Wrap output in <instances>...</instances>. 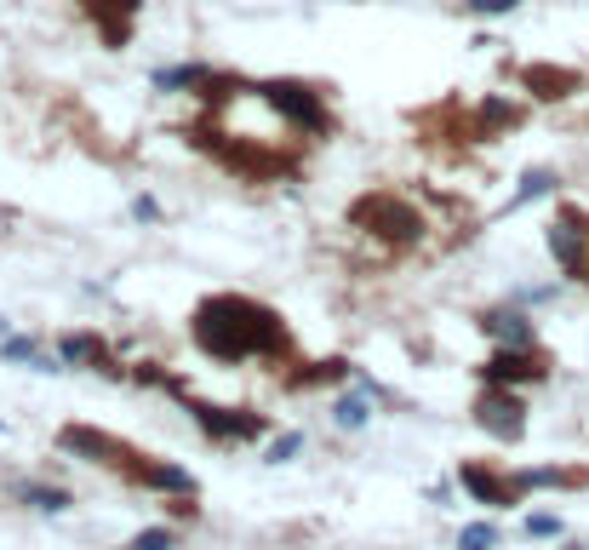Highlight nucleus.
Wrapping results in <instances>:
<instances>
[{
    "mask_svg": "<svg viewBox=\"0 0 589 550\" xmlns=\"http://www.w3.org/2000/svg\"><path fill=\"white\" fill-rule=\"evenodd\" d=\"M195 344L207 350L212 362H246V356H287V328L280 316L252 305V298H235V293H218L195 310L189 321Z\"/></svg>",
    "mask_w": 589,
    "mask_h": 550,
    "instance_id": "nucleus-1",
    "label": "nucleus"
},
{
    "mask_svg": "<svg viewBox=\"0 0 589 550\" xmlns=\"http://www.w3.org/2000/svg\"><path fill=\"white\" fill-rule=\"evenodd\" d=\"M349 224H361V230L383 236V241H395V247H413L424 241V213L413 202H401V195H361V202L349 207Z\"/></svg>",
    "mask_w": 589,
    "mask_h": 550,
    "instance_id": "nucleus-2",
    "label": "nucleus"
},
{
    "mask_svg": "<svg viewBox=\"0 0 589 550\" xmlns=\"http://www.w3.org/2000/svg\"><path fill=\"white\" fill-rule=\"evenodd\" d=\"M252 92H258L264 104L287 121V127L310 133V138H326L332 133V110L321 104L315 87H303V81H264V87H252Z\"/></svg>",
    "mask_w": 589,
    "mask_h": 550,
    "instance_id": "nucleus-3",
    "label": "nucleus"
},
{
    "mask_svg": "<svg viewBox=\"0 0 589 550\" xmlns=\"http://www.w3.org/2000/svg\"><path fill=\"white\" fill-rule=\"evenodd\" d=\"M166 390L177 396V402H184L189 413H195V424H200V431H207L212 442H252V436H258L264 431V419L258 413H235V408H212V402H200V396H189L184 385H177V379H166Z\"/></svg>",
    "mask_w": 589,
    "mask_h": 550,
    "instance_id": "nucleus-4",
    "label": "nucleus"
},
{
    "mask_svg": "<svg viewBox=\"0 0 589 550\" xmlns=\"http://www.w3.org/2000/svg\"><path fill=\"white\" fill-rule=\"evenodd\" d=\"M475 424H481L486 436H498V442H521L527 436L521 396H509V385H486L481 402H475Z\"/></svg>",
    "mask_w": 589,
    "mask_h": 550,
    "instance_id": "nucleus-5",
    "label": "nucleus"
},
{
    "mask_svg": "<svg viewBox=\"0 0 589 550\" xmlns=\"http://www.w3.org/2000/svg\"><path fill=\"white\" fill-rule=\"evenodd\" d=\"M550 253H555V264L567 270V275H589V218L578 213V207H561L555 213V224H550Z\"/></svg>",
    "mask_w": 589,
    "mask_h": 550,
    "instance_id": "nucleus-6",
    "label": "nucleus"
},
{
    "mask_svg": "<svg viewBox=\"0 0 589 550\" xmlns=\"http://www.w3.org/2000/svg\"><path fill=\"white\" fill-rule=\"evenodd\" d=\"M481 379L486 385H538V379H550V362L538 356V350H498L493 362L481 367Z\"/></svg>",
    "mask_w": 589,
    "mask_h": 550,
    "instance_id": "nucleus-7",
    "label": "nucleus"
},
{
    "mask_svg": "<svg viewBox=\"0 0 589 550\" xmlns=\"http://www.w3.org/2000/svg\"><path fill=\"white\" fill-rule=\"evenodd\" d=\"M58 447H63V454H81V459H97V465H115V470L132 459V447H126V442H115L104 431H86V424H69V431L58 436Z\"/></svg>",
    "mask_w": 589,
    "mask_h": 550,
    "instance_id": "nucleus-8",
    "label": "nucleus"
},
{
    "mask_svg": "<svg viewBox=\"0 0 589 550\" xmlns=\"http://www.w3.org/2000/svg\"><path fill=\"white\" fill-rule=\"evenodd\" d=\"M458 482H464L481 505H521V482L516 477H498V470H486V465H475V459H464L458 465Z\"/></svg>",
    "mask_w": 589,
    "mask_h": 550,
    "instance_id": "nucleus-9",
    "label": "nucleus"
},
{
    "mask_svg": "<svg viewBox=\"0 0 589 550\" xmlns=\"http://www.w3.org/2000/svg\"><path fill=\"white\" fill-rule=\"evenodd\" d=\"M126 470V477H132L138 488H161V493H189L195 499V477H189V470H177V465H161V459H126L120 465Z\"/></svg>",
    "mask_w": 589,
    "mask_h": 550,
    "instance_id": "nucleus-10",
    "label": "nucleus"
},
{
    "mask_svg": "<svg viewBox=\"0 0 589 550\" xmlns=\"http://www.w3.org/2000/svg\"><path fill=\"white\" fill-rule=\"evenodd\" d=\"M143 0H86V12L97 18V30H104L109 46H126L132 41V18H138Z\"/></svg>",
    "mask_w": 589,
    "mask_h": 550,
    "instance_id": "nucleus-11",
    "label": "nucleus"
},
{
    "mask_svg": "<svg viewBox=\"0 0 589 550\" xmlns=\"http://www.w3.org/2000/svg\"><path fill=\"white\" fill-rule=\"evenodd\" d=\"M481 328L493 333L498 344H509V350H538V333H532V321L521 310H486Z\"/></svg>",
    "mask_w": 589,
    "mask_h": 550,
    "instance_id": "nucleus-12",
    "label": "nucleus"
},
{
    "mask_svg": "<svg viewBox=\"0 0 589 550\" xmlns=\"http://www.w3.org/2000/svg\"><path fill=\"white\" fill-rule=\"evenodd\" d=\"M521 87H527L532 98H567V92L578 87V75H573V69H550V64H527V69H521Z\"/></svg>",
    "mask_w": 589,
    "mask_h": 550,
    "instance_id": "nucleus-13",
    "label": "nucleus"
},
{
    "mask_svg": "<svg viewBox=\"0 0 589 550\" xmlns=\"http://www.w3.org/2000/svg\"><path fill=\"white\" fill-rule=\"evenodd\" d=\"M504 127H521V110L504 104V98H486L481 115L470 121V138H493V133H504Z\"/></svg>",
    "mask_w": 589,
    "mask_h": 550,
    "instance_id": "nucleus-14",
    "label": "nucleus"
},
{
    "mask_svg": "<svg viewBox=\"0 0 589 550\" xmlns=\"http://www.w3.org/2000/svg\"><path fill=\"white\" fill-rule=\"evenodd\" d=\"M58 356H63V362H97V367H109L104 339H92V333H69V339L58 344Z\"/></svg>",
    "mask_w": 589,
    "mask_h": 550,
    "instance_id": "nucleus-15",
    "label": "nucleus"
},
{
    "mask_svg": "<svg viewBox=\"0 0 589 550\" xmlns=\"http://www.w3.org/2000/svg\"><path fill=\"white\" fill-rule=\"evenodd\" d=\"M521 488H589V470H521Z\"/></svg>",
    "mask_w": 589,
    "mask_h": 550,
    "instance_id": "nucleus-16",
    "label": "nucleus"
},
{
    "mask_svg": "<svg viewBox=\"0 0 589 550\" xmlns=\"http://www.w3.org/2000/svg\"><path fill=\"white\" fill-rule=\"evenodd\" d=\"M18 499L35 511H69V493L63 488H46V482H18Z\"/></svg>",
    "mask_w": 589,
    "mask_h": 550,
    "instance_id": "nucleus-17",
    "label": "nucleus"
},
{
    "mask_svg": "<svg viewBox=\"0 0 589 550\" xmlns=\"http://www.w3.org/2000/svg\"><path fill=\"white\" fill-rule=\"evenodd\" d=\"M332 419H338L344 431H361V424L372 419V402H367V396H344V402L332 408Z\"/></svg>",
    "mask_w": 589,
    "mask_h": 550,
    "instance_id": "nucleus-18",
    "label": "nucleus"
},
{
    "mask_svg": "<svg viewBox=\"0 0 589 550\" xmlns=\"http://www.w3.org/2000/svg\"><path fill=\"white\" fill-rule=\"evenodd\" d=\"M550 190H555V172H544V167H538V172H527V179H521V190H516V202H509V207L532 202V195H550Z\"/></svg>",
    "mask_w": 589,
    "mask_h": 550,
    "instance_id": "nucleus-19",
    "label": "nucleus"
},
{
    "mask_svg": "<svg viewBox=\"0 0 589 550\" xmlns=\"http://www.w3.org/2000/svg\"><path fill=\"white\" fill-rule=\"evenodd\" d=\"M493 545H498L493 522H475V528H464V539H458V550H493Z\"/></svg>",
    "mask_w": 589,
    "mask_h": 550,
    "instance_id": "nucleus-20",
    "label": "nucleus"
},
{
    "mask_svg": "<svg viewBox=\"0 0 589 550\" xmlns=\"http://www.w3.org/2000/svg\"><path fill=\"white\" fill-rule=\"evenodd\" d=\"M172 545H177V534H172V528H149V534H138L126 550H172Z\"/></svg>",
    "mask_w": 589,
    "mask_h": 550,
    "instance_id": "nucleus-21",
    "label": "nucleus"
},
{
    "mask_svg": "<svg viewBox=\"0 0 589 550\" xmlns=\"http://www.w3.org/2000/svg\"><path fill=\"white\" fill-rule=\"evenodd\" d=\"M470 12H481V18H498V12H516L521 0H464Z\"/></svg>",
    "mask_w": 589,
    "mask_h": 550,
    "instance_id": "nucleus-22",
    "label": "nucleus"
},
{
    "mask_svg": "<svg viewBox=\"0 0 589 550\" xmlns=\"http://www.w3.org/2000/svg\"><path fill=\"white\" fill-rule=\"evenodd\" d=\"M527 534L532 539H555L561 534V516H527Z\"/></svg>",
    "mask_w": 589,
    "mask_h": 550,
    "instance_id": "nucleus-23",
    "label": "nucleus"
},
{
    "mask_svg": "<svg viewBox=\"0 0 589 550\" xmlns=\"http://www.w3.org/2000/svg\"><path fill=\"white\" fill-rule=\"evenodd\" d=\"M298 447H303V436H280V442L269 447V459L280 465V459H292V454H298Z\"/></svg>",
    "mask_w": 589,
    "mask_h": 550,
    "instance_id": "nucleus-24",
    "label": "nucleus"
},
{
    "mask_svg": "<svg viewBox=\"0 0 589 550\" xmlns=\"http://www.w3.org/2000/svg\"><path fill=\"white\" fill-rule=\"evenodd\" d=\"M132 213H138V218H161V207L149 202V195H138V202H132Z\"/></svg>",
    "mask_w": 589,
    "mask_h": 550,
    "instance_id": "nucleus-25",
    "label": "nucleus"
}]
</instances>
